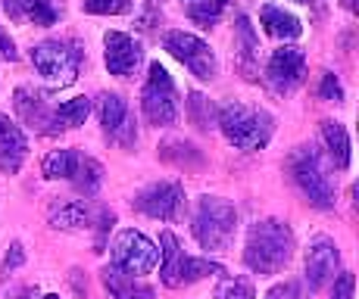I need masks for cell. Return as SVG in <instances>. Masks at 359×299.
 Wrapping results in <instances>:
<instances>
[{
    "label": "cell",
    "instance_id": "4",
    "mask_svg": "<svg viewBox=\"0 0 359 299\" xmlns=\"http://www.w3.org/2000/svg\"><path fill=\"white\" fill-rule=\"evenodd\" d=\"M81 60H85V50L66 38H47L32 47V66L50 88L75 85L81 72Z\"/></svg>",
    "mask_w": 359,
    "mask_h": 299
},
{
    "label": "cell",
    "instance_id": "14",
    "mask_svg": "<svg viewBox=\"0 0 359 299\" xmlns=\"http://www.w3.org/2000/svg\"><path fill=\"white\" fill-rule=\"evenodd\" d=\"M100 125H103V134L113 144H119V147H131L137 141L131 109L119 94H100Z\"/></svg>",
    "mask_w": 359,
    "mask_h": 299
},
{
    "label": "cell",
    "instance_id": "9",
    "mask_svg": "<svg viewBox=\"0 0 359 299\" xmlns=\"http://www.w3.org/2000/svg\"><path fill=\"white\" fill-rule=\"evenodd\" d=\"M163 47L182 62V66H188L191 75H197L200 81L216 78V72H219L216 53H212V47L206 44L203 38H197V34H191V32H165Z\"/></svg>",
    "mask_w": 359,
    "mask_h": 299
},
{
    "label": "cell",
    "instance_id": "5",
    "mask_svg": "<svg viewBox=\"0 0 359 299\" xmlns=\"http://www.w3.org/2000/svg\"><path fill=\"white\" fill-rule=\"evenodd\" d=\"M287 172H291L294 184L300 187V193L306 197L309 206L316 209H334V181H331L325 162L313 147H297L287 159Z\"/></svg>",
    "mask_w": 359,
    "mask_h": 299
},
{
    "label": "cell",
    "instance_id": "32",
    "mask_svg": "<svg viewBox=\"0 0 359 299\" xmlns=\"http://www.w3.org/2000/svg\"><path fill=\"white\" fill-rule=\"evenodd\" d=\"M25 262V249H22V243H13L10 246V253H6V259H4V265H0V277H6L10 274V271H16L19 265H22Z\"/></svg>",
    "mask_w": 359,
    "mask_h": 299
},
{
    "label": "cell",
    "instance_id": "20",
    "mask_svg": "<svg viewBox=\"0 0 359 299\" xmlns=\"http://www.w3.org/2000/svg\"><path fill=\"white\" fill-rule=\"evenodd\" d=\"M259 22L266 34H272V38L278 41H297L303 34V22L294 16V13H287L285 6H275V4H266L259 10Z\"/></svg>",
    "mask_w": 359,
    "mask_h": 299
},
{
    "label": "cell",
    "instance_id": "37",
    "mask_svg": "<svg viewBox=\"0 0 359 299\" xmlns=\"http://www.w3.org/2000/svg\"><path fill=\"white\" fill-rule=\"evenodd\" d=\"M344 6H347L350 13H356V0H344Z\"/></svg>",
    "mask_w": 359,
    "mask_h": 299
},
{
    "label": "cell",
    "instance_id": "10",
    "mask_svg": "<svg viewBox=\"0 0 359 299\" xmlns=\"http://www.w3.org/2000/svg\"><path fill=\"white\" fill-rule=\"evenodd\" d=\"M113 265L128 271V274H150L156 265H160V249H156L154 240H147L141 231L135 228H126V231L116 234L113 240Z\"/></svg>",
    "mask_w": 359,
    "mask_h": 299
},
{
    "label": "cell",
    "instance_id": "35",
    "mask_svg": "<svg viewBox=\"0 0 359 299\" xmlns=\"http://www.w3.org/2000/svg\"><path fill=\"white\" fill-rule=\"evenodd\" d=\"M0 60H6V62H16V60H19L16 44H13V38H10V34H6L4 29H0Z\"/></svg>",
    "mask_w": 359,
    "mask_h": 299
},
{
    "label": "cell",
    "instance_id": "26",
    "mask_svg": "<svg viewBox=\"0 0 359 299\" xmlns=\"http://www.w3.org/2000/svg\"><path fill=\"white\" fill-rule=\"evenodd\" d=\"M100 184H103V165L94 156H85L72 178V187L79 193H85V197H94V193L100 190Z\"/></svg>",
    "mask_w": 359,
    "mask_h": 299
},
{
    "label": "cell",
    "instance_id": "16",
    "mask_svg": "<svg viewBox=\"0 0 359 299\" xmlns=\"http://www.w3.org/2000/svg\"><path fill=\"white\" fill-rule=\"evenodd\" d=\"M13 109L22 119L25 128H32L34 134H57V122H53V109L47 106L44 94L34 88H16L13 94Z\"/></svg>",
    "mask_w": 359,
    "mask_h": 299
},
{
    "label": "cell",
    "instance_id": "29",
    "mask_svg": "<svg viewBox=\"0 0 359 299\" xmlns=\"http://www.w3.org/2000/svg\"><path fill=\"white\" fill-rule=\"evenodd\" d=\"M216 299H253V284L244 277H222L216 287Z\"/></svg>",
    "mask_w": 359,
    "mask_h": 299
},
{
    "label": "cell",
    "instance_id": "39",
    "mask_svg": "<svg viewBox=\"0 0 359 299\" xmlns=\"http://www.w3.org/2000/svg\"><path fill=\"white\" fill-rule=\"evenodd\" d=\"M44 299H60V296H44Z\"/></svg>",
    "mask_w": 359,
    "mask_h": 299
},
{
    "label": "cell",
    "instance_id": "3",
    "mask_svg": "<svg viewBox=\"0 0 359 299\" xmlns=\"http://www.w3.org/2000/svg\"><path fill=\"white\" fill-rule=\"evenodd\" d=\"M191 231H194L197 243L210 253L229 249V243L238 231V209L225 197H200L191 215Z\"/></svg>",
    "mask_w": 359,
    "mask_h": 299
},
{
    "label": "cell",
    "instance_id": "23",
    "mask_svg": "<svg viewBox=\"0 0 359 299\" xmlns=\"http://www.w3.org/2000/svg\"><path fill=\"white\" fill-rule=\"evenodd\" d=\"M88 113H91V100H88V97H72V100L60 103V106L53 109L57 134L60 131H72V128H79V125H85Z\"/></svg>",
    "mask_w": 359,
    "mask_h": 299
},
{
    "label": "cell",
    "instance_id": "8",
    "mask_svg": "<svg viewBox=\"0 0 359 299\" xmlns=\"http://www.w3.org/2000/svg\"><path fill=\"white\" fill-rule=\"evenodd\" d=\"M50 225L57 231H94L97 234V249L94 253H103L109 228L116 225V212L107 209V206H94L91 200H72V203L50 209Z\"/></svg>",
    "mask_w": 359,
    "mask_h": 299
},
{
    "label": "cell",
    "instance_id": "28",
    "mask_svg": "<svg viewBox=\"0 0 359 299\" xmlns=\"http://www.w3.org/2000/svg\"><path fill=\"white\" fill-rule=\"evenodd\" d=\"M188 119L194 122L200 131H210L212 122H216V109H212V103L206 100L203 94H197V90L188 97Z\"/></svg>",
    "mask_w": 359,
    "mask_h": 299
},
{
    "label": "cell",
    "instance_id": "31",
    "mask_svg": "<svg viewBox=\"0 0 359 299\" xmlns=\"http://www.w3.org/2000/svg\"><path fill=\"white\" fill-rule=\"evenodd\" d=\"M319 97L328 103H341L344 100V88L337 81L334 72H322V81H319Z\"/></svg>",
    "mask_w": 359,
    "mask_h": 299
},
{
    "label": "cell",
    "instance_id": "19",
    "mask_svg": "<svg viewBox=\"0 0 359 299\" xmlns=\"http://www.w3.org/2000/svg\"><path fill=\"white\" fill-rule=\"evenodd\" d=\"M100 281H103V287L109 290V296L113 299H154L156 296L150 284H144L137 274H128V271H122L116 265L103 268Z\"/></svg>",
    "mask_w": 359,
    "mask_h": 299
},
{
    "label": "cell",
    "instance_id": "15",
    "mask_svg": "<svg viewBox=\"0 0 359 299\" xmlns=\"http://www.w3.org/2000/svg\"><path fill=\"white\" fill-rule=\"evenodd\" d=\"M337 268H341L337 243L331 237H316L306 249V284H309V290H322L325 284H331L337 277Z\"/></svg>",
    "mask_w": 359,
    "mask_h": 299
},
{
    "label": "cell",
    "instance_id": "12",
    "mask_svg": "<svg viewBox=\"0 0 359 299\" xmlns=\"http://www.w3.org/2000/svg\"><path fill=\"white\" fill-rule=\"evenodd\" d=\"M306 78V53L300 47H281L266 62V85L275 94H291Z\"/></svg>",
    "mask_w": 359,
    "mask_h": 299
},
{
    "label": "cell",
    "instance_id": "13",
    "mask_svg": "<svg viewBox=\"0 0 359 299\" xmlns=\"http://www.w3.org/2000/svg\"><path fill=\"white\" fill-rule=\"evenodd\" d=\"M103 62H107L109 75H119V78L135 75L144 62L141 41L126 32H107L103 34Z\"/></svg>",
    "mask_w": 359,
    "mask_h": 299
},
{
    "label": "cell",
    "instance_id": "18",
    "mask_svg": "<svg viewBox=\"0 0 359 299\" xmlns=\"http://www.w3.org/2000/svg\"><path fill=\"white\" fill-rule=\"evenodd\" d=\"M0 4L10 13V19H25V22L41 25V29L57 25L63 19V4L60 0H0Z\"/></svg>",
    "mask_w": 359,
    "mask_h": 299
},
{
    "label": "cell",
    "instance_id": "11",
    "mask_svg": "<svg viewBox=\"0 0 359 299\" xmlns=\"http://www.w3.org/2000/svg\"><path fill=\"white\" fill-rule=\"evenodd\" d=\"M137 212L150 215V218L160 221H175L184 209V187L175 181H156V184L144 187L135 200H131Z\"/></svg>",
    "mask_w": 359,
    "mask_h": 299
},
{
    "label": "cell",
    "instance_id": "38",
    "mask_svg": "<svg viewBox=\"0 0 359 299\" xmlns=\"http://www.w3.org/2000/svg\"><path fill=\"white\" fill-rule=\"evenodd\" d=\"M294 4H309V0H294Z\"/></svg>",
    "mask_w": 359,
    "mask_h": 299
},
{
    "label": "cell",
    "instance_id": "34",
    "mask_svg": "<svg viewBox=\"0 0 359 299\" xmlns=\"http://www.w3.org/2000/svg\"><path fill=\"white\" fill-rule=\"evenodd\" d=\"M266 299H300V284H294V281L275 284V287L266 293Z\"/></svg>",
    "mask_w": 359,
    "mask_h": 299
},
{
    "label": "cell",
    "instance_id": "24",
    "mask_svg": "<svg viewBox=\"0 0 359 299\" xmlns=\"http://www.w3.org/2000/svg\"><path fill=\"white\" fill-rule=\"evenodd\" d=\"M234 32H238V47H241V66H244L247 78H257V69H253V60H257V50H259V41L257 34H253V25L247 16H238V25H234Z\"/></svg>",
    "mask_w": 359,
    "mask_h": 299
},
{
    "label": "cell",
    "instance_id": "25",
    "mask_svg": "<svg viewBox=\"0 0 359 299\" xmlns=\"http://www.w3.org/2000/svg\"><path fill=\"white\" fill-rule=\"evenodd\" d=\"M160 156L165 162L178 165V169H197V165H203V153L188 141H165L160 147Z\"/></svg>",
    "mask_w": 359,
    "mask_h": 299
},
{
    "label": "cell",
    "instance_id": "27",
    "mask_svg": "<svg viewBox=\"0 0 359 299\" xmlns=\"http://www.w3.org/2000/svg\"><path fill=\"white\" fill-rule=\"evenodd\" d=\"M225 10H229V0H194L188 16L194 19L197 25H203V29H212V25L225 16Z\"/></svg>",
    "mask_w": 359,
    "mask_h": 299
},
{
    "label": "cell",
    "instance_id": "22",
    "mask_svg": "<svg viewBox=\"0 0 359 299\" xmlns=\"http://www.w3.org/2000/svg\"><path fill=\"white\" fill-rule=\"evenodd\" d=\"M81 159H85V153H79V150H53L50 156H44L41 172H44V178H50V181H69V184H72Z\"/></svg>",
    "mask_w": 359,
    "mask_h": 299
},
{
    "label": "cell",
    "instance_id": "2",
    "mask_svg": "<svg viewBox=\"0 0 359 299\" xmlns=\"http://www.w3.org/2000/svg\"><path fill=\"white\" fill-rule=\"evenodd\" d=\"M216 125L225 134V141L238 150H262L272 141L275 119L259 106H247V103H222L216 113Z\"/></svg>",
    "mask_w": 359,
    "mask_h": 299
},
{
    "label": "cell",
    "instance_id": "21",
    "mask_svg": "<svg viewBox=\"0 0 359 299\" xmlns=\"http://www.w3.org/2000/svg\"><path fill=\"white\" fill-rule=\"evenodd\" d=\"M322 141H325L328 159L337 165V169H350V134L341 122H322Z\"/></svg>",
    "mask_w": 359,
    "mask_h": 299
},
{
    "label": "cell",
    "instance_id": "33",
    "mask_svg": "<svg viewBox=\"0 0 359 299\" xmlns=\"http://www.w3.org/2000/svg\"><path fill=\"white\" fill-rule=\"evenodd\" d=\"M334 287H331V299H353V274H337L334 281Z\"/></svg>",
    "mask_w": 359,
    "mask_h": 299
},
{
    "label": "cell",
    "instance_id": "17",
    "mask_svg": "<svg viewBox=\"0 0 359 299\" xmlns=\"http://www.w3.org/2000/svg\"><path fill=\"white\" fill-rule=\"evenodd\" d=\"M25 156H29V137L10 116L0 113V172L4 175H16L22 169Z\"/></svg>",
    "mask_w": 359,
    "mask_h": 299
},
{
    "label": "cell",
    "instance_id": "36",
    "mask_svg": "<svg viewBox=\"0 0 359 299\" xmlns=\"http://www.w3.org/2000/svg\"><path fill=\"white\" fill-rule=\"evenodd\" d=\"M10 299H34V290L32 287H22V290H16Z\"/></svg>",
    "mask_w": 359,
    "mask_h": 299
},
{
    "label": "cell",
    "instance_id": "1",
    "mask_svg": "<svg viewBox=\"0 0 359 299\" xmlns=\"http://www.w3.org/2000/svg\"><path fill=\"white\" fill-rule=\"evenodd\" d=\"M294 231L281 218H262L247 231L244 265L253 274H278L294 259Z\"/></svg>",
    "mask_w": 359,
    "mask_h": 299
},
{
    "label": "cell",
    "instance_id": "7",
    "mask_svg": "<svg viewBox=\"0 0 359 299\" xmlns=\"http://www.w3.org/2000/svg\"><path fill=\"white\" fill-rule=\"evenodd\" d=\"M141 109H144V119L156 128H165V125L178 122V90L175 81H172L169 69L160 66V62H150L147 69V81L141 88Z\"/></svg>",
    "mask_w": 359,
    "mask_h": 299
},
{
    "label": "cell",
    "instance_id": "6",
    "mask_svg": "<svg viewBox=\"0 0 359 299\" xmlns=\"http://www.w3.org/2000/svg\"><path fill=\"white\" fill-rule=\"evenodd\" d=\"M160 277L165 287H184V284H194L200 281V277L206 274H222V265H216V262L210 259H194V256H188L182 249V243H178V237L172 231H163L160 234Z\"/></svg>",
    "mask_w": 359,
    "mask_h": 299
},
{
    "label": "cell",
    "instance_id": "30",
    "mask_svg": "<svg viewBox=\"0 0 359 299\" xmlns=\"http://www.w3.org/2000/svg\"><path fill=\"white\" fill-rule=\"evenodd\" d=\"M135 0H85V13L91 16H122L131 10Z\"/></svg>",
    "mask_w": 359,
    "mask_h": 299
}]
</instances>
